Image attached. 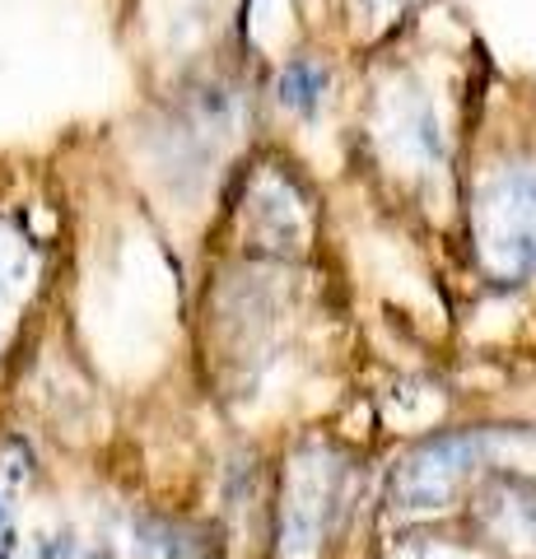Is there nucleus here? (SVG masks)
Instances as JSON below:
<instances>
[{"mask_svg": "<svg viewBox=\"0 0 536 559\" xmlns=\"http://www.w3.org/2000/svg\"><path fill=\"white\" fill-rule=\"evenodd\" d=\"M490 439L486 433H443V439L425 443L415 457L402 466V476L392 480V495L406 509H439L457 495V485L472 476L486 457Z\"/></svg>", "mask_w": 536, "mask_h": 559, "instance_id": "nucleus-2", "label": "nucleus"}, {"mask_svg": "<svg viewBox=\"0 0 536 559\" xmlns=\"http://www.w3.org/2000/svg\"><path fill=\"white\" fill-rule=\"evenodd\" d=\"M476 261L495 280H517L536 266V173H504L472 205Z\"/></svg>", "mask_w": 536, "mask_h": 559, "instance_id": "nucleus-1", "label": "nucleus"}, {"mask_svg": "<svg viewBox=\"0 0 536 559\" xmlns=\"http://www.w3.org/2000/svg\"><path fill=\"white\" fill-rule=\"evenodd\" d=\"M326 90V70L313 61H289L285 75H281V98L289 108H313L318 94Z\"/></svg>", "mask_w": 536, "mask_h": 559, "instance_id": "nucleus-3", "label": "nucleus"}]
</instances>
